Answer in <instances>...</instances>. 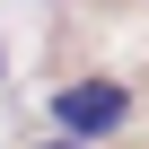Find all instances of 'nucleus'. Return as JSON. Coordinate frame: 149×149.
I'll return each mask as SVG.
<instances>
[{
    "instance_id": "1",
    "label": "nucleus",
    "mask_w": 149,
    "mask_h": 149,
    "mask_svg": "<svg viewBox=\"0 0 149 149\" xmlns=\"http://www.w3.org/2000/svg\"><path fill=\"white\" fill-rule=\"evenodd\" d=\"M123 114H132V88H123V79H70V88L53 97L61 140H79V149H88V140H105Z\"/></svg>"
},
{
    "instance_id": "2",
    "label": "nucleus",
    "mask_w": 149,
    "mask_h": 149,
    "mask_svg": "<svg viewBox=\"0 0 149 149\" xmlns=\"http://www.w3.org/2000/svg\"><path fill=\"white\" fill-rule=\"evenodd\" d=\"M44 149H79V140H44Z\"/></svg>"
}]
</instances>
